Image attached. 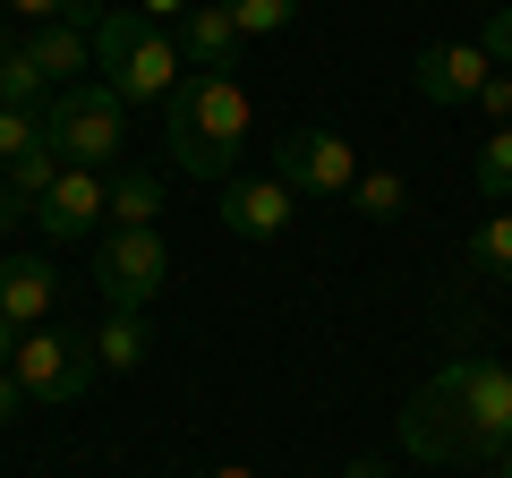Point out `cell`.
I'll list each match as a JSON object with an SVG mask.
<instances>
[{"mask_svg": "<svg viewBox=\"0 0 512 478\" xmlns=\"http://www.w3.org/2000/svg\"><path fill=\"white\" fill-rule=\"evenodd\" d=\"M512 444V368L504 359H444L402 402L410 461H495Z\"/></svg>", "mask_w": 512, "mask_h": 478, "instance_id": "6da1fadb", "label": "cell"}, {"mask_svg": "<svg viewBox=\"0 0 512 478\" xmlns=\"http://www.w3.org/2000/svg\"><path fill=\"white\" fill-rule=\"evenodd\" d=\"M163 137H171V163L188 180H231L239 146L256 137V103L231 69H188V86L171 94L163 111Z\"/></svg>", "mask_w": 512, "mask_h": 478, "instance_id": "7a4b0ae2", "label": "cell"}, {"mask_svg": "<svg viewBox=\"0 0 512 478\" xmlns=\"http://www.w3.org/2000/svg\"><path fill=\"white\" fill-rule=\"evenodd\" d=\"M94 69H103V86H120V103H154V111H171V94L188 86L180 35L154 26L146 9H103V26H94Z\"/></svg>", "mask_w": 512, "mask_h": 478, "instance_id": "3957f363", "label": "cell"}, {"mask_svg": "<svg viewBox=\"0 0 512 478\" xmlns=\"http://www.w3.org/2000/svg\"><path fill=\"white\" fill-rule=\"evenodd\" d=\"M43 146H60V163H77V171H111V163H120V146H128L120 86H103V77L60 86L52 103H43Z\"/></svg>", "mask_w": 512, "mask_h": 478, "instance_id": "277c9868", "label": "cell"}, {"mask_svg": "<svg viewBox=\"0 0 512 478\" xmlns=\"http://www.w3.org/2000/svg\"><path fill=\"white\" fill-rule=\"evenodd\" d=\"M18 385H26V402L35 410H69L77 393H86V376H103L94 368V333H60V325H35V333H18Z\"/></svg>", "mask_w": 512, "mask_h": 478, "instance_id": "5b68a950", "label": "cell"}, {"mask_svg": "<svg viewBox=\"0 0 512 478\" xmlns=\"http://www.w3.org/2000/svg\"><path fill=\"white\" fill-rule=\"evenodd\" d=\"M163 282H171L163 231H103L94 239V291H103L111 308H154Z\"/></svg>", "mask_w": 512, "mask_h": 478, "instance_id": "8992f818", "label": "cell"}, {"mask_svg": "<svg viewBox=\"0 0 512 478\" xmlns=\"http://www.w3.org/2000/svg\"><path fill=\"white\" fill-rule=\"evenodd\" d=\"M274 180L291 188V197H350L359 188V154H350V137L342 129H291V137H274Z\"/></svg>", "mask_w": 512, "mask_h": 478, "instance_id": "52a82bcc", "label": "cell"}, {"mask_svg": "<svg viewBox=\"0 0 512 478\" xmlns=\"http://www.w3.org/2000/svg\"><path fill=\"white\" fill-rule=\"evenodd\" d=\"M35 222H43V239H103V222H111V171H60V188L35 205Z\"/></svg>", "mask_w": 512, "mask_h": 478, "instance_id": "ba28073f", "label": "cell"}, {"mask_svg": "<svg viewBox=\"0 0 512 478\" xmlns=\"http://www.w3.org/2000/svg\"><path fill=\"white\" fill-rule=\"evenodd\" d=\"M487 77H495V60H487V43H427L419 52V94L427 103H478V94H487Z\"/></svg>", "mask_w": 512, "mask_h": 478, "instance_id": "9c48e42d", "label": "cell"}, {"mask_svg": "<svg viewBox=\"0 0 512 478\" xmlns=\"http://www.w3.org/2000/svg\"><path fill=\"white\" fill-rule=\"evenodd\" d=\"M291 188L265 171V180H222V231H239V239H282L291 231Z\"/></svg>", "mask_w": 512, "mask_h": 478, "instance_id": "30bf717a", "label": "cell"}, {"mask_svg": "<svg viewBox=\"0 0 512 478\" xmlns=\"http://www.w3.org/2000/svg\"><path fill=\"white\" fill-rule=\"evenodd\" d=\"M26 52V69L43 77V86H86V69H94V26H77V18H60V26H43L35 43H18Z\"/></svg>", "mask_w": 512, "mask_h": 478, "instance_id": "8fae6325", "label": "cell"}, {"mask_svg": "<svg viewBox=\"0 0 512 478\" xmlns=\"http://www.w3.org/2000/svg\"><path fill=\"white\" fill-rule=\"evenodd\" d=\"M52 299H60V274L43 257H0V316H9L18 333L52 325Z\"/></svg>", "mask_w": 512, "mask_h": 478, "instance_id": "7c38bea8", "label": "cell"}, {"mask_svg": "<svg viewBox=\"0 0 512 478\" xmlns=\"http://www.w3.org/2000/svg\"><path fill=\"white\" fill-rule=\"evenodd\" d=\"M171 35H180L188 69H231V52L248 43V35H239V18H231V0H197V9H188Z\"/></svg>", "mask_w": 512, "mask_h": 478, "instance_id": "4fadbf2b", "label": "cell"}, {"mask_svg": "<svg viewBox=\"0 0 512 478\" xmlns=\"http://www.w3.org/2000/svg\"><path fill=\"white\" fill-rule=\"evenodd\" d=\"M94 368H103V376L146 368V308H111L103 325H94Z\"/></svg>", "mask_w": 512, "mask_h": 478, "instance_id": "5bb4252c", "label": "cell"}, {"mask_svg": "<svg viewBox=\"0 0 512 478\" xmlns=\"http://www.w3.org/2000/svg\"><path fill=\"white\" fill-rule=\"evenodd\" d=\"M163 222V180L154 171H111V222L103 231H154Z\"/></svg>", "mask_w": 512, "mask_h": 478, "instance_id": "9a60e30c", "label": "cell"}, {"mask_svg": "<svg viewBox=\"0 0 512 478\" xmlns=\"http://www.w3.org/2000/svg\"><path fill=\"white\" fill-rule=\"evenodd\" d=\"M60 171H69V163H60V146H35L26 163H9V197H18L26 214H35V205L60 188Z\"/></svg>", "mask_w": 512, "mask_h": 478, "instance_id": "2e32d148", "label": "cell"}, {"mask_svg": "<svg viewBox=\"0 0 512 478\" xmlns=\"http://www.w3.org/2000/svg\"><path fill=\"white\" fill-rule=\"evenodd\" d=\"M470 180H478V197H487V205H512V129H487Z\"/></svg>", "mask_w": 512, "mask_h": 478, "instance_id": "e0dca14e", "label": "cell"}, {"mask_svg": "<svg viewBox=\"0 0 512 478\" xmlns=\"http://www.w3.org/2000/svg\"><path fill=\"white\" fill-rule=\"evenodd\" d=\"M350 197H359L367 222H402V214H410V180H402V171H359Z\"/></svg>", "mask_w": 512, "mask_h": 478, "instance_id": "ac0fdd59", "label": "cell"}, {"mask_svg": "<svg viewBox=\"0 0 512 478\" xmlns=\"http://www.w3.org/2000/svg\"><path fill=\"white\" fill-rule=\"evenodd\" d=\"M470 265L478 274H512V214H487L470 231Z\"/></svg>", "mask_w": 512, "mask_h": 478, "instance_id": "d6986e66", "label": "cell"}, {"mask_svg": "<svg viewBox=\"0 0 512 478\" xmlns=\"http://www.w3.org/2000/svg\"><path fill=\"white\" fill-rule=\"evenodd\" d=\"M231 18H239V35H282L299 18V0H231Z\"/></svg>", "mask_w": 512, "mask_h": 478, "instance_id": "ffe728a7", "label": "cell"}, {"mask_svg": "<svg viewBox=\"0 0 512 478\" xmlns=\"http://www.w3.org/2000/svg\"><path fill=\"white\" fill-rule=\"evenodd\" d=\"M43 146V111H0V163H26Z\"/></svg>", "mask_w": 512, "mask_h": 478, "instance_id": "44dd1931", "label": "cell"}, {"mask_svg": "<svg viewBox=\"0 0 512 478\" xmlns=\"http://www.w3.org/2000/svg\"><path fill=\"white\" fill-rule=\"evenodd\" d=\"M18 18H35V26H60V18H77V26H103V9L94 0H9Z\"/></svg>", "mask_w": 512, "mask_h": 478, "instance_id": "7402d4cb", "label": "cell"}, {"mask_svg": "<svg viewBox=\"0 0 512 478\" xmlns=\"http://www.w3.org/2000/svg\"><path fill=\"white\" fill-rule=\"evenodd\" d=\"M478 43H487V60H495V69H512V0H495V9H487Z\"/></svg>", "mask_w": 512, "mask_h": 478, "instance_id": "603a6c76", "label": "cell"}, {"mask_svg": "<svg viewBox=\"0 0 512 478\" xmlns=\"http://www.w3.org/2000/svg\"><path fill=\"white\" fill-rule=\"evenodd\" d=\"M478 111H487L495 129H512V69H495V77H487V94H478Z\"/></svg>", "mask_w": 512, "mask_h": 478, "instance_id": "cb8c5ba5", "label": "cell"}, {"mask_svg": "<svg viewBox=\"0 0 512 478\" xmlns=\"http://www.w3.org/2000/svg\"><path fill=\"white\" fill-rule=\"evenodd\" d=\"M18 410H26V385H18V368H0V427L18 419Z\"/></svg>", "mask_w": 512, "mask_h": 478, "instance_id": "d4e9b609", "label": "cell"}, {"mask_svg": "<svg viewBox=\"0 0 512 478\" xmlns=\"http://www.w3.org/2000/svg\"><path fill=\"white\" fill-rule=\"evenodd\" d=\"M137 9H146V18H154V26H180V18H188V9H197V0H137Z\"/></svg>", "mask_w": 512, "mask_h": 478, "instance_id": "484cf974", "label": "cell"}, {"mask_svg": "<svg viewBox=\"0 0 512 478\" xmlns=\"http://www.w3.org/2000/svg\"><path fill=\"white\" fill-rule=\"evenodd\" d=\"M9 359H18V325H9V316H0V368H9Z\"/></svg>", "mask_w": 512, "mask_h": 478, "instance_id": "4316f807", "label": "cell"}, {"mask_svg": "<svg viewBox=\"0 0 512 478\" xmlns=\"http://www.w3.org/2000/svg\"><path fill=\"white\" fill-rule=\"evenodd\" d=\"M342 478H384V461H367V453H359V461H350Z\"/></svg>", "mask_w": 512, "mask_h": 478, "instance_id": "83f0119b", "label": "cell"}, {"mask_svg": "<svg viewBox=\"0 0 512 478\" xmlns=\"http://www.w3.org/2000/svg\"><path fill=\"white\" fill-rule=\"evenodd\" d=\"M205 478H256V470H239V461H222V470H205Z\"/></svg>", "mask_w": 512, "mask_h": 478, "instance_id": "f1b7e54d", "label": "cell"}, {"mask_svg": "<svg viewBox=\"0 0 512 478\" xmlns=\"http://www.w3.org/2000/svg\"><path fill=\"white\" fill-rule=\"evenodd\" d=\"M495 478H512V444H504V453H495Z\"/></svg>", "mask_w": 512, "mask_h": 478, "instance_id": "f546056e", "label": "cell"}, {"mask_svg": "<svg viewBox=\"0 0 512 478\" xmlns=\"http://www.w3.org/2000/svg\"><path fill=\"white\" fill-rule=\"evenodd\" d=\"M0 69H9V43H0Z\"/></svg>", "mask_w": 512, "mask_h": 478, "instance_id": "4dcf8cb0", "label": "cell"}, {"mask_svg": "<svg viewBox=\"0 0 512 478\" xmlns=\"http://www.w3.org/2000/svg\"><path fill=\"white\" fill-rule=\"evenodd\" d=\"M0 188H9V163H0Z\"/></svg>", "mask_w": 512, "mask_h": 478, "instance_id": "1f68e13d", "label": "cell"}, {"mask_svg": "<svg viewBox=\"0 0 512 478\" xmlns=\"http://www.w3.org/2000/svg\"><path fill=\"white\" fill-rule=\"evenodd\" d=\"M487 9H495V0H487Z\"/></svg>", "mask_w": 512, "mask_h": 478, "instance_id": "d6a6232c", "label": "cell"}]
</instances>
